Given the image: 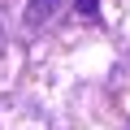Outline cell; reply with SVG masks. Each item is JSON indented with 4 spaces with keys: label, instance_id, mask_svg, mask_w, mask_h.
I'll return each mask as SVG.
<instances>
[{
    "label": "cell",
    "instance_id": "cell-1",
    "mask_svg": "<svg viewBox=\"0 0 130 130\" xmlns=\"http://www.w3.org/2000/svg\"><path fill=\"white\" fill-rule=\"evenodd\" d=\"M61 0H26V26H43L52 13H56Z\"/></svg>",
    "mask_w": 130,
    "mask_h": 130
},
{
    "label": "cell",
    "instance_id": "cell-2",
    "mask_svg": "<svg viewBox=\"0 0 130 130\" xmlns=\"http://www.w3.org/2000/svg\"><path fill=\"white\" fill-rule=\"evenodd\" d=\"M74 5H78L83 18H95V13H100V0H74Z\"/></svg>",
    "mask_w": 130,
    "mask_h": 130
}]
</instances>
